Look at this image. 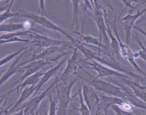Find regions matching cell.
I'll list each match as a JSON object with an SVG mask.
<instances>
[{
	"mask_svg": "<svg viewBox=\"0 0 146 115\" xmlns=\"http://www.w3.org/2000/svg\"><path fill=\"white\" fill-rule=\"evenodd\" d=\"M31 42L38 47H49L51 46H67L74 47V44L70 40H58L48 38L44 35H39L36 32L30 36Z\"/></svg>",
	"mask_w": 146,
	"mask_h": 115,
	"instance_id": "ba28073f",
	"label": "cell"
},
{
	"mask_svg": "<svg viewBox=\"0 0 146 115\" xmlns=\"http://www.w3.org/2000/svg\"><path fill=\"white\" fill-rule=\"evenodd\" d=\"M82 91L84 101L92 114L96 112L99 103L98 92L89 84L84 85Z\"/></svg>",
	"mask_w": 146,
	"mask_h": 115,
	"instance_id": "4fadbf2b",
	"label": "cell"
},
{
	"mask_svg": "<svg viewBox=\"0 0 146 115\" xmlns=\"http://www.w3.org/2000/svg\"><path fill=\"white\" fill-rule=\"evenodd\" d=\"M67 59V58L63 59L56 65L54 66L51 69L48 70L47 72L44 73L43 75L42 76L41 79L39 80L38 84L36 85V89H35V91L34 92V93L33 95V97H34L35 96H36V95H38L39 93V91L41 89V88L43 87V86L51 77H52L53 76H54L56 75V73H58V72L59 69L60 68V67L65 63V62H66Z\"/></svg>",
	"mask_w": 146,
	"mask_h": 115,
	"instance_id": "2e32d148",
	"label": "cell"
},
{
	"mask_svg": "<svg viewBox=\"0 0 146 115\" xmlns=\"http://www.w3.org/2000/svg\"><path fill=\"white\" fill-rule=\"evenodd\" d=\"M132 35V37L133 39L136 41V42L138 44V45L141 48V50L136 52H133V55L135 58L140 57L142 59H143L146 62V48L144 46V44L143 43L142 41L140 39V37L139 36L138 34L137 33L131 34Z\"/></svg>",
	"mask_w": 146,
	"mask_h": 115,
	"instance_id": "d4e9b609",
	"label": "cell"
},
{
	"mask_svg": "<svg viewBox=\"0 0 146 115\" xmlns=\"http://www.w3.org/2000/svg\"><path fill=\"white\" fill-rule=\"evenodd\" d=\"M43 74H44V73L38 71L35 73H34L33 75H31L28 76L23 80V81L22 83H21L19 85H18V87H17L15 88H14L12 90H10L9 92L10 93H11L15 91L18 90V89H19V88H25L26 87L36 85V83L39 80V78L40 77H42L43 75Z\"/></svg>",
	"mask_w": 146,
	"mask_h": 115,
	"instance_id": "603a6c76",
	"label": "cell"
},
{
	"mask_svg": "<svg viewBox=\"0 0 146 115\" xmlns=\"http://www.w3.org/2000/svg\"><path fill=\"white\" fill-rule=\"evenodd\" d=\"M9 6V4H6V5H3V6H2V7H0V13H1V12H3V11H5L8 8Z\"/></svg>",
	"mask_w": 146,
	"mask_h": 115,
	"instance_id": "74e56055",
	"label": "cell"
},
{
	"mask_svg": "<svg viewBox=\"0 0 146 115\" xmlns=\"http://www.w3.org/2000/svg\"><path fill=\"white\" fill-rule=\"evenodd\" d=\"M47 97L48 98L50 106L48 109V115H57V105L58 103V100L57 97H52L51 93H49Z\"/></svg>",
	"mask_w": 146,
	"mask_h": 115,
	"instance_id": "4316f807",
	"label": "cell"
},
{
	"mask_svg": "<svg viewBox=\"0 0 146 115\" xmlns=\"http://www.w3.org/2000/svg\"><path fill=\"white\" fill-rule=\"evenodd\" d=\"M146 13V7L142 10H138L135 14L128 13L125 16L120 18V22L122 24L125 31V44L128 45L130 43L131 30L133 28L136 20Z\"/></svg>",
	"mask_w": 146,
	"mask_h": 115,
	"instance_id": "7c38bea8",
	"label": "cell"
},
{
	"mask_svg": "<svg viewBox=\"0 0 146 115\" xmlns=\"http://www.w3.org/2000/svg\"><path fill=\"white\" fill-rule=\"evenodd\" d=\"M80 79L78 77H74L67 84L62 85L59 87L58 84L55 85V89L56 90V97L58 100V108L57 110V115H67V108L70 103L75 100L74 96H71V92L72 88L74 84Z\"/></svg>",
	"mask_w": 146,
	"mask_h": 115,
	"instance_id": "277c9868",
	"label": "cell"
},
{
	"mask_svg": "<svg viewBox=\"0 0 146 115\" xmlns=\"http://www.w3.org/2000/svg\"><path fill=\"white\" fill-rule=\"evenodd\" d=\"M0 1H1V0H0Z\"/></svg>",
	"mask_w": 146,
	"mask_h": 115,
	"instance_id": "f6af8a7d",
	"label": "cell"
},
{
	"mask_svg": "<svg viewBox=\"0 0 146 115\" xmlns=\"http://www.w3.org/2000/svg\"><path fill=\"white\" fill-rule=\"evenodd\" d=\"M72 10H73V19L71 26L70 27V30L72 28L74 24L76 25V31H77L79 28L78 24V15L79 13V3L80 0H71Z\"/></svg>",
	"mask_w": 146,
	"mask_h": 115,
	"instance_id": "484cf974",
	"label": "cell"
},
{
	"mask_svg": "<svg viewBox=\"0 0 146 115\" xmlns=\"http://www.w3.org/2000/svg\"><path fill=\"white\" fill-rule=\"evenodd\" d=\"M36 89V85H33L29 87H26L24 88L22 93L20 95L19 98L17 100V101L15 103V104L11 108H10L8 112L9 113L11 112H14L17 111L19 108L23 104L24 101L29 97L33 93H34Z\"/></svg>",
	"mask_w": 146,
	"mask_h": 115,
	"instance_id": "ffe728a7",
	"label": "cell"
},
{
	"mask_svg": "<svg viewBox=\"0 0 146 115\" xmlns=\"http://www.w3.org/2000/svg\"><path fill=\"white\" fill-rule=\"evenodd\" d=\"M10 92H8L7 93H6L3 95L2 96H0V105H1V104L3 102V101L6 98V96H7L8 95H10Z\"/></svg>",
	"mask_w": 146,
	"mask_h": 115,
	"instance_id": "8d00e7d4",
	"label": "cell"
},
{
	"mask_svg": "<svg viewBox=\"0 0 146 115\" xmlns=\"http://www.w3.org/2000/svg\"><path fill=\"white\" fill-rule=\"evenodd\" d=\"M89 61H90L87 62L88 65H86V67L95 71L98 73V75L96 76L98 78H102L106 76H115L117 78L125 77L131 79V77L127 75L116 71L113 69L109 68L107 66L95 60H92Z\"/></svg>",
	"mask_w": 146,
	"mask_h": 115,
	"instance_id": "8fae6325",
	"label": "cell"
},
{
	"mask_svg": "<svg viewBox=\"0 0 146 115\" xmlns=\"http://www.w3.org/2000/svg\"><path fill=\"white\" fill-rule=\"evenodd\" d=\"M30 42L31 40L30 39H21L18 37H14L13 38H11L9 39H1L0 40V44H6L8 43H13V42Z\"/></svg>",
	"mask_w": 146,
	"mask_h": 115,
	"instance_id": "4dcf8cb0",
	"label": "cell"
},
{
	"mask_svg": "<svg viewBox=\"0 0 146 115\" xmlns=\"http://www.w3.org/2000/svg\"><path fill=\"white\" fill-rule=\"evenodd\" d=\"M91 115H108V113H106L100 110H96L94 113L92 114Z\"/></svg>",
	"mask_w": 146,
	"mask_h": 115,
	"instance_id": "d590c367",
	"label": "cell"
},
{
	"mask_svg": "<svg viewBox=\"0 0 146 115\" xmlns=\"http://www.w3.org/2000/svg\"><path fill=\"white\" fill-rule=\"evenodd\" d=\"M122 1V2L124 3V6H125V8H129V13H131L132 11H133L134 10V7L132 6V3L133 2L134 3H137L139 2L140 0H121Z\"/></svg>",
	"mask_w": 146,
	"mask_h": 115,
	"instance_id": "1f68e13d",
	"label": "cell"
},
{
	"mask_svg": "<svg viewBox=\"0 0 146 115\" xmlns=\"http://www.w3.org/2000/svg\"><path fill=\"white\" fill-rule=\"evenodd\" d=\"M31 26V22L26 20L23 23H9L0 24V32H13L20 30L29 29Z\"/></svg>",
	"mask_w": 146,
	"mask_h": 115,
	"instance_id": "44dd1931",
	"label": "cell"
},
{
	"mask_svg": "<svg viewBox=\"0 0 146 115\" xmlns=\"http://www.w3.org/2000/svg\"><path fill=\"white\" fill-rule=\"evenodd\" d=\"M73 53L71 57L67 59V65L62 73L58 76V79L59 83L62 82L63 85L68 84V80L71 76L76 75L78 71V57L79 52L76 47L73 48Z\"/></svg>",
	"mask_w": 146,
	"mask_h": 115,
	"instance_id": "9c48e42d",
	"label": "cell"
},
{
	"mask_svg": "<svg viewBox=\"0 0 146 115\" xmlns=\"http://www.w3.org/2000/svg\"><path fill=\"white\" fill-rule=\"evenodd\" d=\"M17 13L18 17L27 18L30 20L31 21H33L34 23L41 25L43 27L45 28L58 31L61 33L62 34L64 35L69 40L72 42L74 44V45H75V44L78 43V39H76L75 38H74L72 36L70 35L66 31H65L59 26L54 23L48 18H46L44 16H40L34 13H30L22 9L19 10Z\"/></svg>",
	"mask_w": 146,
	"mask_h": 115,
	"instance_id": "3957f363",
	"label": "cell"
},
{
	"mask_svg": "<svg viewBox=\"0 0 146 115\" xmlns=\"http://www.w3.org/2000/svg\"><path fill=\"white\" fill-rule=\"evenodd\" d=\"M75 47H76L78 51H80L84 55L85 60H95L107 67H110L111 69L126 75L139 82L145 81L146 78L145 76L136 73L131 68L119 62V60L113 57L112 54H106L102 51V54L100 51H99L98 53H96L86 47L79 40L78 43L75 44Z\"/></svg>",
	"mask_w": 146,
	"mask_h": 115,
	"instance_id": "6da1fadb",
	"label": "cell"
},
{
	"mask_svg": "<svg viewBox=\"0 0 146 115\" xmlns=\"http://www.w3.org/2000/svg\"><path fill=\"white\" fill-rule=\"evenodd\" d=\"M74 33H75L78 35H79L80 36V42H83L87 44H93L95 46H98L99 48L102 49V51L103 52L107 53V54H111L113 55L112 50L111 48H110L109 47H108L105 44H103L102 43V42L99 40V38H95L92 36H91L90 35H83L81 34H80L79 32H78V31H73Z\"/></svg>",
	"mask_w": 146,
	"mask_h": 115,
	"instance_id": "ac0fdd59",
	"label": "cell"
},
{
	"mask_svg": "<svg viewBox=\"0 0 146 115\" xmlns=\"http://www.w3.org/2000/svg\"><path fill=\"white\" fill-rule=\"evenodd\" d=\"M39 110H40V107L38 109V110H37V111L36 112V113H35V115H38V114H39Z\"/></svg>",
	"mask_w": 146,
	"mask_h": 115,
	"instance_id": "7bdbcfd3",
	"label": "cell"
},
{
	"mask_svg": "<svg viewBox=\"0 0 146 115\" xmlns=\"http://www.w3.org/2000/svg\"><path fill=\"white\" fill-rule=\"evenodd\" d=\"M30 49H32V48ZM29 50H30V49H29ZM27 50H26L23 51L20 54H19L18 56H17V57L15 58V60L12 63V64L10 65L9 68L8 69H6L4 74L0 78V86L3 83L6 82L10 77H11L12 75L18 72V71H19V69H20L19 68V67L17 66V63L19 61V60L21 59V57L26 54V52Z\"/></svg>",
	"mask_w": 146,
	"mask_h": 115,
	"instance_id": "d6986e66",
	"label": "cell"
},
{
	"mask_svg": "<svg viewBox=\"0 0 146 115\" xmlns=\"http://www.w3.org/2000/svg\"><path fill=\"white\" fill-rule=\"evenodd\" d=\"M9 95H8L6 96V98H5V104H3V105L2 108L1 110V112H0V115H2V113L3 111V109H4V107H5V104H6V101H7V98H8V97H9Z\"/></svg>",
	"mask_w": 146,
	"mask_h": 115,
	"instance_id": "ab89813d",
	"label": "cell"
},
{
	"mask_svg": "<svg viewBox=\"0 0 146 115\" xmlns=\"http://www.w3.org/2000/svg\"><path fill=\"white\" fill-rule=\"evenodd\" d=\"M146 3V0H145V1H144L143 2H142L141 3H139V4H138L137 6H136L135 7H134V10L135 9H136L137 7H139V6H141V5H143L144 3Z\"/></svg>",
	"mask_w": 146,
	"mask_h": 115,
	"instance_id": "b9f144b4",
	"label": "cell"
},
{
	"mask_svg": "<svg viewBox=\"0 0 146 115\" xmlns=\"http://www.w3.org/2000/svg\"><path fill=\"white\" fill-rule=\"evenodd\" d=\"M32 47L30 46H28V47H23L22 48H21L20 50H19L18 51L13 53L11 54H10L9 55L5 57L4 58L2 59L1 60H0V67L5 64H6V63H7L8 62H9L11 60H12L14 57H16L17 56H18L19 54H20L21 52H22L23 51L26 50H29Z\"/></svg>",
	"mask_w": 146,
	"mask_h": 115,
	"instance_id": "83f0119b",
	"label": "cell"
},
{
	"mask_svg": "<svg viewBox=\"0 0 146 115\" xmlns=\"http://www.w3.org/2000/svg\"><path fill=\"white\" fill-rule=\"evenodd\" d=\"M110 109L114 111L116 115H133L131 111L125 110L117 105H112Z\"/></svg>",
	"mask_w": 146,
	"mask_h": 115,
	"instance_id": "f546056e",
	"label": "cell"
},
{
	"mask_svg": "<svg viewBox=\"0 0 146 115\" xmlns=\"http://www.w3.org/2000/svg\"><path fill=\"white\" fill-rule=\"evenodd\" d=\"M8 115H23V109H21L19 110L18 112L17 111V112H15L13 114H8Z\"/></svg>",
	"mask_w": 146,
	"mask_h": 115,
	"instance_id": "f35d334b",
	"label": "cell"
},
{
	"mask_svg": "<svg viewBox=\"0 0 146 115\" xmlns=\"http://www.w3.org/2000/svg\"><path fill=\"white\" fill-rule=\"evenodd\" d=\"M107 14H104V18H105V21H106V26H107V34L110 37V39H111V42H110V47L111 48V50L113 52V54L114 55H115V56H116V59L117 60H119L120 55V52H119V42L117 40V39H116V38L112 34V31L111 30V28L110 27L109 23L108 22L107 20Z\"/></svg>",
	"mask_w": 146,
	"mask_h": 115,
	"instance_id": "7402d4cb",
	"label": "cell"
},
{
	"mask_svg": "<svg viewBox=\"0 0 146 115\" xmlns=\"http://www.w3.org/2000/svg\"><path fill=\"white\" fill-rule=\"evenodd\" d=\"M76 75L79 79L87 82L88 84L92 86L97 92L108 96L119 97L126 101V95L119 87L102 80L101 78L94 77L82 69L80 72L78 71Z\"/></svg>",
	"mask_w": 146,
	"mask_h": 115,
	"instance_id": "7a4b0ae2",
	"label": "cell"
},
{
	"mask_svg": "<svg viewBox=\"0 0 146 115\" xmlns=\"http://www.w3.org/2000/svg\"><path fill=\"white\" fill-rule=\"evenodd\" d=\"M39 9L38 11H40L42 14V16H44L46 18H48V15L46 13V9H45V0H39Z\"/></svg>",
	"mask_w": 146,
	"mask_h": 115,
	"instance_id": "d6a6232c",
	"label": "cell"
},
{
	"mask_svg": "<svg viewBox=\"0 0 146 115\" xmlns=\"http://www.w3.org/2000/svg\"><path fill=\"white\" fill-rule=\"evenodd\" d=\"M74 47H70L67 46H51L46 48L44 50L41 52L38 55H33L31 56V58L17 65L18 67L22 66L26 64H27L31 61L38 60H43L46 61H48L51 63L55 62L59 58L70 54V52H66L65 51L69 48L73 49Z\"/></svg>",
	"mask_w": 146,
	"mask_h": 115,
	"instance_id": "5b68a950",
	"label": "cell"
},
{
	"mask_svg": "<svg viewBox=\"0 0 146 115\" xmlns=\"http://www.w3.org/2000/svg\"><path fill=\"white\" fill-rule=\"evenodd\" d=\"M58 77V76L55 77L54 81L50 84V85L47 87L46 90H44L42 93H39L38 95L33 97L31 100L23 104V105H21L17 111L23 109V115H29L34 112L38 108L41 102L44 100L45 97H46L51 91L55 89V85L59 83Z\"/></svg>",
	"mask_w": 146,
	"mask_h": 115,
	"instance_id": "8992f818",
	"label": "cell"
},
{
	"mask_svg": "<svg viewBox=\"0 0 146 115\" xmlns=\"http://www.w3.org/2000/svg\"><path fill=\"white\" fill-rule=\"evenodd\" d=\"M93 19L96 24L99 30V40L102 42V39L104 41L105 44L111 48L110 42L108 37L107 34V28L104 18V14L107 13L105 9L101 8H93Z\"/></svg>",
	"mask_w": 146,
	"mask_h": 115,
	"instance_id": "30bf717a",
	"label": "cell"
},
{
	"mask_svg": "<svg viewBox=\"0 0 146 115\" xmlns=\"http://www.w3.org/2000/svg\"><path fill=\"white\" fill-rule=\"evenodd\" d=\"M77 95L79 96V101L80 102V105L79 108H76L74 106H72L73 110H78L81 113V115H91L89 108H88L87 104L85 103V102L84 101L83 95H82V88L80 87H79V88L78 89L77 95H75L74 97Z\"/></svg>",
	"mask_w": 146,
	"mask_h": 115,
	"instance_id": "cb8c5ba5",
	"label": "cell"
},
{
	"mask_svg": "<svg viewBox=\"0 0 146 115\" xmlns=\"http://www.w3.org/2000/svg\"><path fill=\"white\" fill-rule=\"evenodd\" d=\"M133 28H134V29H135L136 30H137V31H138L139 32H140V33H141L145 38H146V31H145V30H144L140 26H138V25H134L133 26Z\"/></svg>",
	"mask_w": 146,
	"mask_h": 115,
	"instance_id": "e575fe53",
	"label": "cell"
},
{
	"mask_svg": "<svg viewBox=\"0 0 146 115\" xmlns=\"http://www.w3.org/2000/svg\"><path fill=\"white\" fill-rule=\"evenodd\" d=\"M84 1V11H90L92 13H93L94 9H93V6H92L91 3L90 2V0H83Z\"/></svg>",
	"mask_w": 146,
	"mask_h": 115,
	"instance_id": "836d02e7",
	"label": "cell"
},
{
	"mask_svg": "<svg viewBox=\"0 0 146 115\" xmlns=\"http://www.w3.org/2000/svg\"><path fill=\"white\" fill-rule=\"evenodd\" d=\"M119 79L132 89L136 96L146 103V87L141 85L139 83V81L136 80L133 81L131 80V79L125 77H121Z\"/></svg>",
	"mask_w": 146,
	"mask_h": 115,
	"instance_id": "e0dca14e",
	"label": "cell"
},
{
	"mask_svg": "<svg viewBox=\"0 0 146 115\" xmlns=\"http://www.w3.org/2000/svg\"><path fill=\"white\" fill-rule=\"evenodd\" d=\"M14 1H15V0H6V1L5 2V3L3 4L2 6L5 5H6V4H9V3H10L11 2H14Z\"/></svg>",
	"mask_w": 146,
	"mask_h": 115,
	"instance_id": "60d3db41",
	"label": "cell"
},
{
	"mask_svg": "<svg viewBox=\"0 0 146 115\" xmlns=\"http://www.w3.org/2000/svg\"><path fill=\"white\" fill-rule=\"evenodd\" d=\"M112 29H113L114 33L115 34V36H116L115 37L117 39L119 43V52H120V56H121L123 58L127 60L137 71L140 72L143 76L146 77V73L140 68V67L136 63V62L135 60V58L133 55V52L130 49L128 45L123 43L121 40V39L119 37L117 26H116V15H115V18H114L113 22L112 24Z\"/></svg>",
	"mask_w": 146,
	"mask_h": 115,
	"instance_id": "52a82bcc",
	"label": "cell"
},
{
	"mask_svg": "<svg viewBox=\"0 0 146 115\" xmlns=\"http://www.w3.org/2000/svg\"><path fill=\"white\" fill-rule=\"evenodd\" d=\"M51 63V62L48 61H46L43 60H34V61H31L27 63V64L24 67H19V69H25V72L21 78H19L18 80L15 81L14 83H13L9 88L10 89V90H11L12 88L15 84L23 81L28 76L38 72L40 69H42L45 66Z\"/></svg>",
	"mask_w": 146,
	"mask_h": 115,
	"instance_id": "5bb4252c",
	"label": "cell"
},
{
	"mask_svg": "<svg viewBox=\"0 0 146 115\" xmlns=\"http://www.w3.org/2000/svg\"><path fill=\"white\" fill-rule=\"evenodd\" d=\"M110 80L111 81L117 85L120 88H121L123 91L126 95V101H127L132 105L136 108L146 110V103L143 101L142 100H141L137 96H136L131 88H128L124 85H122L120 84L119 83L114 80L112 78H110Z\"/></svg>",
	"mask_w": 146,
	"mask_h": 115,
	"instance_id": "9a60e30c",
	"label": "cell"
},
{
	"mask_svg": "<svg viewBox=\"0 0 146 115\" xmlns=\"http://www.w3.org/2000/svg\"><path fill=\"white\" fill-rule=\"evenodd\" d=\"M6 71V69L5 70H3V69H2V70H0V73H2V72H5Z\"/></svg>",
	"mask_w": 146,
	"mask_h": 115,
	"instance_id": "ee69618b",
	"label": "cell"
},
{
	"mask_svg": "<svg viewBox=\"0 0 146 115\" xmlns=\"http://www.w3.org/2000/svg\"><path fill=\"white\" fill-rule=\"evenodd\" d=\"M14 2H11L9 3V6L8 8L2 13L0 14V24L2 23L3 21L7 20V19L13 17H18V13H13L11 12V8L13 5Z\"/></svg>",
	"mask_w": 146,
	"mask_h": 115,
	"instance_id": "f1b7e54d",
	"label": "cell"
}]
</instances>
